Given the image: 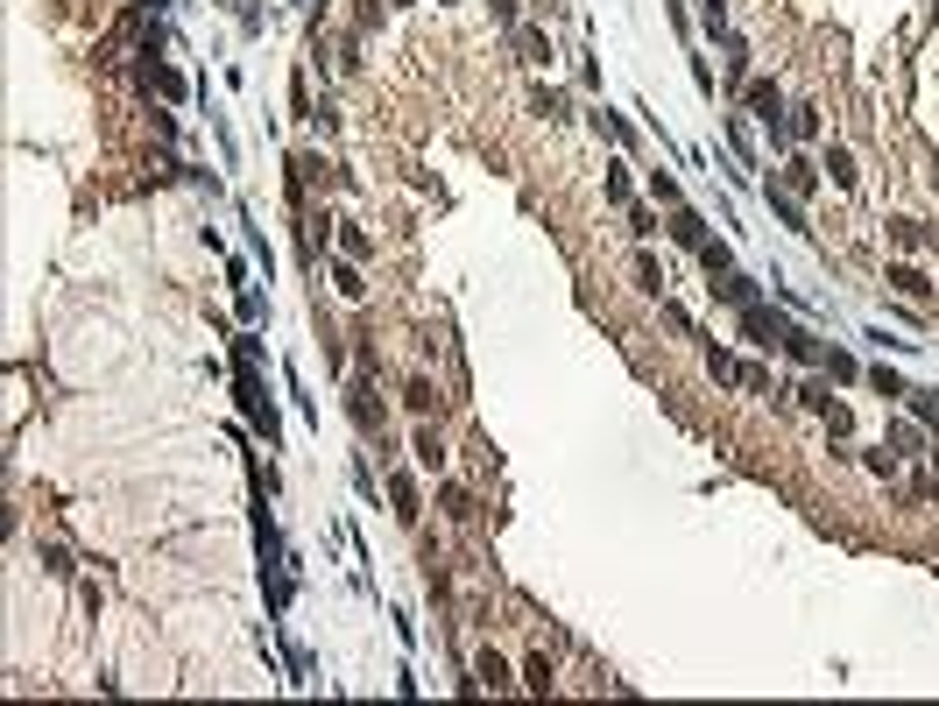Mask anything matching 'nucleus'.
I'll return each instance as SVG.
<instances>
[{"mask_svg":"<svg viewBox=\"0 0 939 706\" xmlns=\"http://www.w3.org/2000/svg\"><path fill=\"white\" fill-rule=\"evenodd\" d=\"M671 233H678V240H685L692 255L706 248V226H699V212H685V205H671Z\"/></svg>","mask_w":939,"mask_h":706,"instance_id":"f257e3e1","label":"nucleus"},{"mask_svg":"<svg viewBox=\"0 0 939 706\" xmlns=\"http://www.w3.org/2000/svg\"><path fill=\"white\" fill-rule=\"evenodd\" d=\"M749 106H755V120L777 134V113H784V100H777V85H749Z\"/></svg>","mask_w":939,"mask_h":706,"instance_id":"f03ea898","label":"nucleus"},{"mask_svg":"<svg viewBox=\"0 0 939 706\" xmlns=\"http://www.w3.org/2000/svg\"><path fill=\"white\" fill-rule=\"evenodd\" d=\"M890 283H897L904 297H926V276H919V269H890Z\"/></svg>","mask_w":939,"mask_h":706,"instance_id":"7ed1b4c3","label":"nucleus"}]
</instances>
